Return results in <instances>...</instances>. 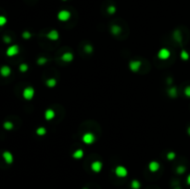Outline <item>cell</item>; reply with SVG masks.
<instances>
[{
	"mask_svg": "<svg viewBox=\"0 0 190 189\" xmlns=\"http://www.w3.org/2000/svg\"><path fill=\"white\" fill-rule=\"evenodd\" d=\"M22 96L26 100H31L35 96V89L32 86L26 87L23 90V92H22Z\"/></svg>",
	"mask_w": 190,
	"mask_h": 189,
	"instance_id": "cell-1",
	"label": "cell"
},
{
	"mask_svg": "<svg viewBox=\"0 0 190 189\" xmlns=\"http://www.w3.org/2000/svg\"><path fill=\"white\" fill-rule=\"evenodd\" d=\"M115 174L120 178H124V177L127 176L128 170L125 167L120 165V166H117L116 168H115Z\"/></svg>",
	"mask_w": 190,
	"mask_h": 189,
	"instance_id": "cell-2",
	"label": "cell"
},
{
	"mask_svg": "<svg viewBox=\"0 0 190 189\" xmlns=\"http://www.w3.org/2000/svg\"><path fill=\"white\" fill-rule=\"evenodd\" d=\"M82 140H83V142L84 144L91 145L96 141V137L92 133H85L83 135V137H82Z\"/></svg>",
	"mask_w": 190,
	"mask_h": 189,
	"instance_id": "cell-3",
	"label": "cell"
},
{
	"mask_svg": "<svg viewBox=\"0 0 190 189\" xmlns=\"http://www.w3.org/2000/svg\"><path fill=\"white\" fill-rule=\"evenodd\" d=\"M19 51H20V49H19V46L17 44H12L7 49L6 54L7 57H14V56H16L19 53Z\"/></svg>",
	"mask_w": 190,
	"mask_h": 189,
	"instance_id": "cell-4",
	"label": "cell"
},
{
	"mask_svg": "<svg viewBox=\"0 0 190 189\" xmlns=\"http://www.w3.org/2000/svg\"><path fill=\"white\" fill-rule=\"evenodd\" d=\"M70 18V12L66 9L60 10L58 14V19L60 21H67Z\"/></svg>",
	"mask_w": 190,
	"mask_h": 189,
	"instance_id": "cell-5",
	"label": "cell"
},
{
	"mask_svg": "<svg viewBox=\"0 0 190 189\" xmlns=\"http://www.w3.org/2000/svg\"><path fill=\"white\" fill-rule=\"evenodd\" d=\"M170 56H171V52L167 49V48H161L158 53L159 58L162 59V60H166V59H168L170 58Z\"/></svg>",
	"mask_w": 190,
	"mask_h": 189,
	"instance_id": "cell-6",
	"label": "cell"
},
{
	"mask_svg": "<svg viewBox=\"0 0 190 189\" xmlns=\"http://www.w3.org/2000/svg\"><path fill=\"white\" fill-rule=\"evenodd\" d=\"M102 162L99 161V160H96V161H94L91 164V170H93L94 172L98 173L99 172H101L102 170Z\"/></svg>",
	"mask_w": 190,
	"mask_h": 189,
	"instance_id": "cell-7",
	"label": "cell"
},
{
	"mask_svg": "<svg viewBox=\"0 0 190 189\" xmlns=\"http://www.w3.org/2000/svg\"><path fill=\"white\" fill-rule=\"evenodd\" d=\"M3 158L4 160L6 161V163H7V164H11V163L13 162L14 160V158H13V155L10 153L9 151H5L3 152Z\"/></svg>",
	"mask_w": 190,
	"mask_h": 189,
	"instance_id": "cell-8",
	"label": "cell"
},
{
	"mask_svg": "<svg viewBox=\"0 0 190 189\" xmlns=\"http://www.w3.org/2000/svg\"><path fill=\"white\" fill-rule=\"evenodd\" d=\"M11 73V69L9 68V66H2L1 68H0V74H1V76L3 77H7L9 76Z\"/></svg>",
	"mask_w": 190,
	"mask_h": 189,
	"instance_id": "cell-9",
	"label": "cell"
},
{
	"mask_svg": "<svg viewBox=\"0 0 190 189\" xmlns=\"http://www.w3.org/2000/svg\"><path fill=\"white\" fill-rule=\"evenodd\" d=\"M141 67V62L138 60H134L130 62V69H131L132 72H138V70L140 69Z\"/></svg>",
	"mask_w": 190,
	"mask_h": 189,
	"instance_id": "cell-10",
	"label": "cell"
},
{
	"mask_svg": "<svg viewBox=\"0 0 190 189\" xmlns=\"http://www.w3.org/2000/svg\"><path fill=\"white\" fill-rule=\"evenodd\" d=\"M55 116H56V113H55V111L53 109H47L46 111H45V119H46L47 121L53 120V119L55 118Z\"/></svg>",
	"mask_w": 190,
	"mask_h": 189,
	"instance_id": "cell-11",
	"label": "cell"
},
{
	"mask_svg": "<svg viewBox=\"0 0 190 189\" xmlns=\"http://www.w3.org/2000/svg\"><path fill=\"white\" fill-rule=\"evenodd\" d=\"M148 170L151 172H156L159 170V163L158 161H151L148 164Z\"/></svg>",
	"mask_w": 190,
	"mask_h": 189,
	"instance_id": "cell-12",
	"label": "cell"
},
{
	"mask_svg": "<svg viewBox=\"0 0 190 189\" xmlns=\"http://www.w3.org/2000/svg\"><path fill=\"white\" fill-rule=\"evenodd\" d=\"M72 157H73L74 158H76V159H80V158H82L84 157V151L82 150V149H77L76 151H74V152H73Z\"/></svg>",
	"mask_w": 190,
	"mask_h": 189,
	"instance_id": "cell-13",
	"label": "cell"
},
{
	"mask_svg": "<svg viewBox=\"0 0 190 189\" xmlns=\"http://www.w3.org/2000/svg\"><path fill=\"white\" fill-rule=\"evenodd\" d=\"M47 37L51 40H57L58 38V32L57 31H55V30H53V31L48 32Z\"/></svg>",
	"mask_w": 190,
	"mask_h": 189,
	"instance_id": "cell-14",
	"label": "cell"
},
{
	"mask_svg": "<svg viewBox=\"0 0 190 189\" xmlns=\"http://www.w3.org/2000/svg\"><path fill=\"white\" fill-rule=\"evenodd\" d=\"M72 59H73V56L70 53H65V54L62 55V60H64L66 62L72 61Z\"/></svg>",
	"mask_w": 190,
	"mask_h": 189,
	"instance_id": "cell-15",
	"label": "cell"
},
{
	"mask_svg": "<svg viewBox=\"0 0 190 189\" xmlns=\"http://www.w3.org/2000/svg\"><path fill=\"white\" fill-rule=\"evenodd\" d=\"M131 187L132 189H139L141 187V184L137 180H133L131 183Z\"/></svg>",
	"mask_w": 190,
	"mask_h": 189,
	"instance_id": "cell-16",
	"label": "cell"
},
{
	"mask_svg": "<svg viewBox=\"0 0 190 189\" xmlns=\"http://www.w3.org/2000/svg\"><path fill=\"white\" fill-rule=\"evenodd\" d=\"M56 84H57V82H56V80L54 79V78H51V79H48L47 81V84L48 87H51V88L54 87L56 85Z\"/></svg>",
	"mask_w": 190,
	"mask_h": 189,
	"instance_id": "cell-17",
	"label": "cell"
},
{
	"mask_svg": "<svg viewBox=\"0 0 190 189\" xmlns=\"http://www.w3.org/2000/svg\"><path fill=\"white\" fill-rule=\"evenodd\" d=\"M3 126L6 130H11L13 128V123L11 121H5L4 122Z\"/></svg>",
	"mask_w": 190,
	"mask_h": 189,
	"instance_id": "cell-18",
	"label": "cell"
},
{
	"mask_svg": "<svg viewBox=\"0 0 190 189\" xmlns=\"http://www.w3.org/2000/svg\"><path fill=\"white\" fill-rule=\"evenodd\" d=\"M46 133H47V130L44 127H40L36 130V135H46Z\"/></svg>",
	"mask_w": 190,
	"mask_h": 189,
	"instance_id": "cell-19",
	"label": "cell"
},
{
	"mask_svg": "<svg viewBox=\"0 0 190 189\" xmlns=\"http://www.w3.org/2000/svg\"><path fill=\"white\" fill-rule=\"evenodd\" d=\"M181 58H183L184 60H187V59L189 58V54L185 50H183L181 52Z\"/></svg>",
	"mask_w": 190,
	"mask_h": 189,
	"instance_id": "cell-20",
	"label": "cell"
},
{
	"mask_svg": "<svg viewBox=\"0 0 190 189\" xmlns=\"http://www.w3.org/2000/svg\"><path fill=\"white\" fill-rule=\"evenodd\" d=\"M7 18L5 16H2V15H0V26H4L6 23H7Z\"/></svg>",
	"mask_w": 190,
	"mask_h": 189,
	"instance_id": "cell-21",
	"label": "cell"
},
{
	"mask_svg": "<svg viewBox=\"0 0 190 189\" xmlns=\"http://www.w3.org/2000/svg\"><path fill=\"white\" fill-rule=\"evenodd\" d=\"M108 12H109L110 14H114L115 12H116V7H115L114 6H110L109 7H108Z\"/></svg>",
	"mask_w": 190,
	"mask_h": 189,
	"instance_id": "cell-22",
	"label": "cell"
},
{
	"mask_svg": "<svg viewBox=\"0 0 190 189\" xmlns=\"http://www.w3.org/2000/svg\"><path fill=\"white\" fill-rule=\"evenodd\" d=\"M20 70H21V72H25L26 70H28V66L26 65V64H21V65L20 66Z\"/></svg>",
	"mask_w": 190,
	"mask_h": 189,
	"instance_id": "cell-23",
	"label": "cell"
},
{
	"mask_svg": "<svg viewBox=\"0 0 190 189\" xmlns=\"http://www.w3.org/2000/svg\"><path fill=\"white\" fill-rule=\"evenodd\" d=\"M185 95L187 96V97H190V86H187L185 89Z\"/></svg>",
	"mask_w": 190,
	"mask_h": 189,
	"instance_id": "cell-24",
	"label": "cell"
},
{
	"mask_svg": "<svg viewBox=\"0 0 190 189\" xmlns=\"http://www.w3.org/2000/svg\"><path fill=\"white\" fill-rule=\"evenodd\" d=\"M185 172V167H183V166H181V167H179V168L177 169V172L179 173V174L184 173Z\"/></svg>",
	"mask_w": 190,
	"mask_h": 189,
	"instance_id": "cell-25",
	"label": "cell"
},
{
	"mask_svg": "<svg viewBox=\"0 0 190 189\" xmlns=\"http://www.w3.org/2000/svg\"><path fill=\"white\" fill-rule=\"evenodd\" d=\"M31 36L30 35V32H23V35H22V37H23V38H29V37Z\"/></svg>",
	"mask_w": 190,
	"mask_h": 189,
	"instance_id": "cell-26",
	"label": "cell"
},
{
	"mask_svg": "<svg viewBox=\"0 0 190 189\" xmlns=\"http://www.w3.org/2000/svg\"><path fill=\"white\" fill-rule=\"evenodd\" d=\"M174 157H175V154L174 153H169L168 154V158L169 159H173V158H174Z\"/></svg>",
	"mask_w": 190,
	"mask_h": 189,
	"instance_id": "cell-27",
	"label": "cell"
},
{
	"mask_svg": "<svg viewBox=\"0 0 190 189\" xmlns=\"http://www.w3.org/2000/svg\"><path fill=\"white\" fill-rule=\"evenodd\" d=\"M4 40H5L7 43H9L10 41H11V39H10V38H9V37H5V38H4Z\"/></svg>",
	"mask_w": 190,
	"mask_h": 189,
	"instance_id": "cell-28",
	"label": "cell"
},
{
	"mask_svg": "<svg viewBox=\"0 0 190 189\" xmlns=\"http://www.w3.org/2000/svg\"><path fill=\"white\" fill-rule=\"evenodd\" d=\"M187 184H189L190 185V174L187 176Z\"/></svg>",
	"mask_w": 190,
	"mask_h": 189,
	"instance_id": "cell-29",
	"label": "cell"
},
{
	"mask_svg": "<svg viewBox=\"0 0 190 189\" xmlns=\"http://www.w3.org/2000/svg\"><path fill=\"white\" fill-rule=\"evenodd\" d=\"M187 133H188V135H190V127H189V128L187 129Z\"/></svg>",
	"mask_w": 190,
	"mask_h": 189,
	"instance_id": "cell-30",
	"label": "cell"
},
{
	"mask_svg": "<svg viewBox=\"0 0 190 189\" xmlns=\"http://www.w3.org/2000/svg\"><path fill=\"white\" fill-rule=\"evenodd\" d=\"M84 189H88V188H84Z\"/></svg>",
	"mask_w": 190,
	"mask_h": 189,
	"instance_id": "cell-31",
	"label": "cell"
},
{
	"mask_svg": "<svg viewBox=\"0 0 190 189\" xmlns=\"http://www.w3.org/2000/svg\"><path fill=\"white\" fill-rule=\"evenodd\" d=\"M63 1H66V0H63Z\"/></svg>",
	"mask_w": 190,
	"mask_h": 189,
	"instance_id": "cell-32",
	"label": "cell"
}]
</instances>
